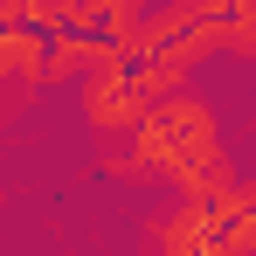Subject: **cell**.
Here are the masks:
<instances>
[{"label": "cell", "mask_w": 256, "mask_h": 256, "mask_svg": "<svg viewBox=\"0 0 256 256\" xmlns=\"http://www.w3.org/2000/svg\"><path fill=\"white\" fill-rule=\"evenodd\" d=\"M152 0H70V14L90 21V28H111V35H132V21L146 14Z\"/></svg>", "instance_id": "cell-1"}]
</instances>
